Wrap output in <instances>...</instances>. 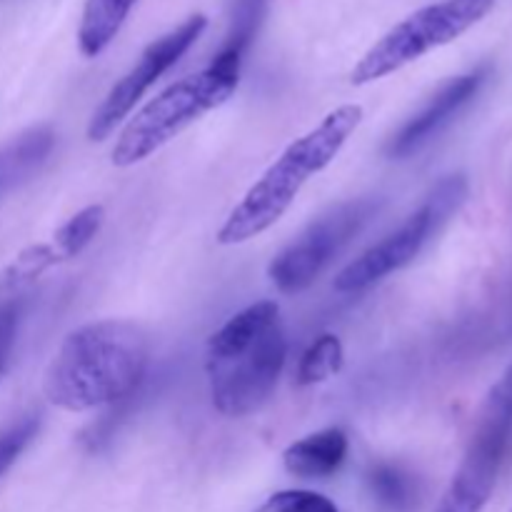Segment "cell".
<instances>
[{
    "mask_svg": "<svg viewBox=\"0 0 512 512\" xmlns=\"http://www.w3.org/2000/svg\"><path fill=\"white\" fill-rule=\"evenodd\" d=\"M150 365V338L133 320H93L70 330L43 375L50 405L68 413L133 398Z\"/></svg>",
    "mask_w": 512,
    "mask_h": 512,
    "instance_id": "6da1fadb",
    "label": "cell"
},
{
    "mask_svg": "<svg viewBox=\"0 0 512 512\" xmlns=\"http://www.w3.org/2000/svg\"><path fill=\"white\" fill-rule=\"evenodd\" d=\"M288 358L280 308L273 300L248 305L208 340V373L213 408L225 418H248L258 413L278 388Z\"/></svg>",
    "mask_w": 512,
    "mask_h": 512,
    "instance_id": "7a4b0ae2",
    "label": "cell"
},
{
    "mask_svg": "<svg viewBox=\"0 0 512 512\" xmlns=\"http://www.w3.org/2000/svg\"><path fill=\"white\" fill-rule=\"evenodd\" d=\"M363 115V105H340L330 110L315 128L295 138L230 210L215 235L218 243L243 245L273 228L295 203L303 185L338 158L350 135L363 123Z\"/></svg>",
    "mask_w": 512,
    "mask_h": 512,
    "instance_id": "3957f363",
    "label": "cell"
},
{
    "mask_svg": "<svg viewBox=\"0 0 512 512\" xmlns=\"http://www.w3.org/2000/svg\"><path fill=\"white\" fill-rule=\"evenodd\" d=\"M240 85V68L213 58L208 68L175 80L128 120L110 150L115 168H130L178 138L188 125L220 108Z\"/></svg>",
    "mask_w": 512,
    "mask_h": 512,
    "instance_id": "277c9868",
    "label": "cell"
},
{
    "mask_svg": "<svg viewBox=\"0 0 512 512\" xmlns=\"http://www.w3.org/2000/svg\"><path fill=\"white\" fill-rule=\"evenodd\" d=\"M468 193L470 185L463 173L440 178L425 195L418 210H413L393 233L385 235L380 243L365 250L363 255H358L353 263H348L335 275L333 288L338 293H360V290H368L370 285L385 280L388 275L408 268L423 253L430 238L438 235L440 228L463 208Z\"/></svg>",
    "mask_w": 512,
    "mask_h": 512,
    "instance_id": "5b68a950",
    "label": "cell"
},
{
    "mask_svg": "<svg viewBox=\"0 0 512 512\" xmlns=\"http://www.w3.org/2000/svg\"><path fill=\"white\" fill-rule=\"evenodd\" d=\"M495 0H438L418 8L408 18L388 30L363 58L355 63L350 80L353 85H368L398 73L430 50L450 45L460 35L488 18Z\"/></svg>",
    "mask_w": 512,
    "mask_h": 512,
    "instance_id": "8992f818",
    "label": "cell"
},
{
    "mask_svg": "<svg viewBox=\"0 0 512 512\" xmlns=\"http://www.w3.org/2000/svg\"><path fill=\"white\" fill-rule=\"evenodd\" d=\"M383 208L380 198H358L325 210L268 265V278L285 295L308 290L340 250Z\"/></svg>",
    "mask_w": 512,
    "mask_h": 512,
    "instance_id": "52a82bcc",
    "label": "cell"
},
{
    "mask_svg": "<svg viewBox=\"0 0 512 512\" xmlns=\"http://www.w3.org/2000/svg\"><path fill=\"white\" fill-rule=\"evenodd\" d=\"M512 445V408L490 390L463 460L435 512H483Z\"/></svg>",
    "mask_w": 512,
    "mask_h": 512,
    "instance_id": "ba28073f",
    "label": "cell"
},
{
    "mask_svg": "<svg viewBox=\"0 0 512 512\" xmlns=\"http://www.w3.org/2000/svg\"><path fill=\"white\" fill-rule=\"evenodd\" d=\"M205 28H208V18L203 13H195L190 18H185L178 28L168 30L158 40H153L140 53L138 63L108 90L103 103L90 115L88 140L100 143V140L108 138L115 130V125L128 118L130 110L140 103V98L198 43Z\"/></svg>",
    "mask_w": 512,
    "mask_h": 512,
    "instance_id": "9c48e42d",
    "label": "cell"
},
{
    "mask_svg": "<svg viewBox=\"0 0 512 512\" xmlns=\"http://www.w3.org/2000/svg\"><path fill=\"white\" fill-rule=\"evenodd\" d=\"M485 78H488V70L478 68L470 70V73L458 75V78L448 80L413 118H408L403 123V128L388 140L385 145V153L388 158L403 160L410 158L413 153H418L420 148L430 143L435 135L443 128H448L455 120V115H460V110L480 93Z\"/></svg>",
    "mask_w": 512,
    "mask_h": 512,
    "instance_id": "30bf717a",
    "label": "cell"
},
{
    "mask_svg": "<svg viewBox=\"0 0 512 512\" xmlns=\"http://www.w3.org/2000/svg\"><path fill=\"white\" fill-rule=\"evenodd\" d=\"M348 448V433L343 428H325L290 443L283 453V465L295 478H328L345 463Z\"/></svg>",
    "mask_w": 512,
    "mask_h": 512,
    "instance_id": "8fae6325",
    "label": "cell"
},
{
    "mask_svg": "<svg viewBox=\"0 0 512 512\" xmlns=\"http://www.w3.org/2000/svg\"><path fill=\"white\" fill-rule=\"evenodd\" d=\"M55 148V133L50 125H35L0 148V200L28 183Z\"/></svg>",
    "mask_w": 512,
    "mask_h": 512,
    "instance_id": "7c38bea8",
    "label": "cell"
},
{
    "mask_svg": "<svg viewBox=\"0 0 512 512\" xmlns=\"http://www.w3.org/2000/svg\"><path fill=\"white\" fill-rule=\"evenodd\" d=\"M140 0H85L78 25V48L85 58H98L120 35Z\"/></svg>",
    "mask_w": 512,
    "mask_h": 512,
    "instance_id": "4fadbf2b",
    "label": "cell"
},
{
    "mask_svg": "<svg viewBox=\"0 0 512 512\" xmlns=\"http://www.w3.org/2000/svg\"><path fill=\"white\" fill-rule=\"evenodd\" d=\"M105 223V208L103 205H88V208L78 210L73 218L65 220L58 230H55L50 248L58 255L60 263L73 260L93 243L95 235L100 233Z\"/></svg>",
    "mask_w": 512,
    "mask_h": 512,
    "instance_id": "5bb4252c",
    "label": "cell"
},
{
    "mask_svg": "<svg viewBox=\"0 0 512 512\" xmlns=\"http://www.w3.org/2000/svg\"><path fill=\"white\" fill-rule=\"evenodd\" d=\"M345 363L343 343L338 335L323 333L308 345L298 363V385H315L340 373Z\"/></svg>",
    "mask_w": 512,
    "mask_h": 512,
    "instance_id": "9a60e30c",
    "label": "cell"
},
{
    "mask_svg": "<svg viewBox=\"0 0 512 512\" xmlns=\"http://www.w3.org/2000/svg\"><path fill=\"white\" fill-rule=\"evenodd\" d=\"M368 488L380 505L393 512H405L415 503V480L403 468L378 463L368 470Z\"/></svg>",
    "mask_w": 512,
    "mask_h": 512,
    "instance_id": "2e32d148",
    "label": "cell"
},
{
    "mask_svg": "<svg viewBox=\"0 0 512 512\" xmlns=\"http://www.w3.org/2000/svg\"><path fill=\"white\" fill-rule=\"evenodd\" d=\"M40 430V415L25 413L0 428V480L15 465V460L23 455V450L33 443V438Z\"/></svg>",
    "mask_w": 512,
    "mask_h": 512,
    "instance_id": "e0dca14e",
    "label": "cell"
},
{
    "mask_svg": "<svg viewBox=\"0 0 512 512\" xmlns=\"http://www.w3.org/2000/svg\"><path fill=\"white\" fill-rule=\"evenodd\" d=\"M258 512H340L338 505L313 490H280Z\"/></svg>",
    "mask_w": 512,
    "mask_h": 512,
    "instance_id": "ac0fdd59",
    "label": "cell"
},
{
    "mask_svg": "<svg viewBox=\"0 0 512 512\" xmlns=\"http://www.w3.org/2000/svg\"><path fill=\"white\" fill-rule=\"evenodd\" d=\"M20 313H23L20 295H0V375L8 368L10 353H13Z\"/></svg>",
    "mask_w": 512,
    "mask_h": 512,
    "instance_id": "d6986e66",
    "label": "cell"
},
{
    "mask_svg": "<svg viewBox=\"0 0 512 512\" xmlns=\"http://www.w3.org/2000/svg\"><path fill=\"white\" fill-rule=\"evenodd\" d=\"M493 390L500 395V398L505 400V403L510 405V408H512V368L508 370V373L503 375V380H500V383L495 385Z\"/></svg>",
    "mask_w": 512,
    "mask_h": 512,
    "instance_id": "ffe728a7",
    "label": "cell"
}]
</instances>
